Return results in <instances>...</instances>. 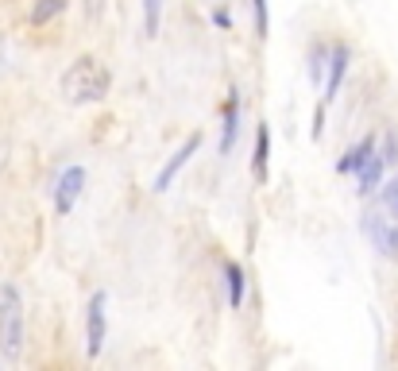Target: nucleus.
Masks as SVG:
<instances>
[{"mask_svg": "<svg viewBox=\"0 0 398 371\" xmlns=\"http://www.w3.org/2000/svg\"><path fill=\"white\" fill-rule=\"evenodd\" d=\"M159 12H163V0H143V23H147V35H159Z\"/></svg>", "mask_w": 398, "mask_h": 371, "instance_id": "nucleus-14", "label": "nucleus"}, {"mask_svg": "<svg viewBox=\"0 0 398 371\" xmlns=\"http://www.w3.org/2000/svg\"><path fill=\"white\" fill-rule=\"evenodd\" d=\"M236 128H240V117H236V97H228V105H224V139H221V151L228 155L236 143Z\"/></svg>", "mask_w": 398, "mask_h": 371, "instance_id": "nucleus-11", "label": "nucleus"}, {"mask_svg": "<svg viewBox=\"0 0 398 371\" xmlns=\"http://www.w3.org/2000/svg\"><path fill=\"white\" fill-rule=\"evenodd\" d=\"M332 74H329V89H325V101L337 97V89H340V78H344V70H348V47H332Z\"/></svg>", "mask_w": 398, "mask_h": 371, "instance_id": "nucleus-8", "label": "nucleus"}, {"mask_svg": "<svg viewBox=\"0 0 398 371\" xmlns=\"http://www.w3.org/2000/svg\"><path fill=\"white\" fill-rule=\"evenodd\" d=\"M62 89H66L70 101H97L108 93V70L97 66V59H78L74 66L66 70V78H62Z\"/></svg>", "mask_w": 398, "mask_h": 371, "instance_id": "nucleus-2", "label": "nucleus"}, {"mask_svg": "<svg viewBox=\"0 0 398 371\" xmlns=\"http://www.w3.org/2000/svg\"><path fill=\"white\" fill-rule=\"evenodd\" d=\"M89 12H101V0H89Z\"/></svg>", "mask_w": 398, "mask_h": 371, "instance_id": "nucleus-18", "label": "nucleus"}, {"mask_svg": "<svg viewBox=\"0 0 398 371\" xmlns=\"http://www.w3.org/2000/svg\"><path fill=\"white\" fill-rule=\"evenodd\" d=\"M383 205H387V209H390V217L398 221V178L387 186V190H383Z\"/></svg>", "mask_w": 398, "mask_h": 371, "instance_id": "nucleus-15", "label": "nucleus"}, {"mask_svg": "<svg viewBox=\"0 0 398 371\" xmlns=\"http://www.w3.org/2000/svg\"><path fill=\"white\" fill-rule=\"evenodd\" d=\"M197 147H201V132H194V136H190V139H186V143L175 151V155H170V163H166L163 170H159V178H155V190H166V186L175 182V174L182 170L186 163H190V159H194Z\"/></svg>", "mask_w": 398, "mask_h": 371, "instance_id": "nucleus-5", "label": "nucleus"}, {"mask_svg": "<svg viewBox=\"0 0 398 371\" xmlns=\"http://www.w3.org/2000/svg\"><path fill=\"white\" fill-rule=\"evenodd\" d=\"M364 228H368V236L375 240V248L387 255V259H398V221H395V225H387V217L368 213V217H364Z\"/></svg>", "mask_w": 398, "mask_h": 371, "instance_id": "nucleus-3", "label": "nucleus"}, {"mask_svg": "<svg viewBox=\"0 0 398 371\" xmlns=\"http://www.w3.org/2000/svg\"><path fill=\"white\" fill-rule=\"evenodd\" d=\"M59 12H66V0H35V8H31V23L43 28V23H50Z\"/></svg>", "mask_w": 398, "mask_h": 371, "instance_id": "nucleus-10", "label": "nucleus"}, {"mask_svg": "<svg viewBox=\"0 0 398 371\" xmlns=\"http://www.w3.org/2000/svg\"><path fill=\"white\" fill-rule=\"evenodd\" d=\"M383 163L387 159L379 155V151H371L368 159H364V166H359V194H371L379 186V178H383Z\"/></svg>", "mask_w": 398, "mask_h": 371, "instance_id": "nucleus-7", "label": "nucleus"}, {"mask_svg": "<svg viewBox=\"0 0 398 371\" xmlns=\"http://www.w3.org/2000/svg\"><path fill=\"white\" fill-rule=\"evenodd\" d=\"M321 70H325V54H321V50H313V59H310V78H313V81L321 78Z\"/></svg>", "mask_w": 398, "mask_h": 371, "instance_id": "nucleus-17", "label": "nucleus"}, {"mask_svg": "<svg viewBox=\"0 0 398 371\" xmlns=\"http://www.w3.org/2000/svg\"><path fill=\"white\" fill-rule=\"evenodd\" d=\"M224 274H228V302L240 305L243 302V271L236 263H224Z\"/></svg>", "mask_w": 398, "mask_h": 371, "instance_id": "nucleus-13", "label": "nucleus"}, {"mask_svg": "<svg viewBox=\"0 0 398 371\" xmlns=\"http://www.w3.org/2000/svg\"><path fill=\"white\" fill-rule=\"evenodd\" d=\"M0 352L8 363L23 356V302L16 286H0Z\"/></svg>", "mask_w": 398, "mask_h": 371, "instance_id": "nucleus-1", "label": "nucleus"}, {"mask_svg": "<svg viewBox=\"0 0 398 371\" xmlns=\"http://www.w3.org/2000/svg\"><path fill=\"white\" fill-rule=\"evenodd\" d=\"M81 186H86V170H81V166H70L66 174L59 178V190H54V209H59L62 217L74 209V201H78V194H81Z\"/></svg>", "mask_w": 398, "mask_h": 371, "instance_id": "nucleus-4", "label": "nucleus"}, {"mask_svg": "<svg viewBox=\"0 0 398 371\" xmlns=\"http://www.w3.org/2000/svg\"><path fill=\"white\" fill-rule=\"evenodd\" d=\"M89 356H97L101 348H105V294H93V302H89Z\"/></svg>", "mask_w": 398, "mask_h": 371, "instance_id": "nucleus-6", "label": "nucleus"}, {"mask_svg": "<svg viewBox=\"0 0 398 371\" xmlns=\"http://www.w3.org/2000/svg\"><path fill=\"white\" fill-rule=\"evenodd\" d=\"M255 4V28H259V35H267V4L263 0H252Z\"/></svg>", "mask_w": 398, "mask_h": 371, "instance_id": "nucleus-16", "label": "nucleus"}, {"mask_svg": "<svg viewBox=\"0 0 398 371\" xmlns=\"http://www.w3.org/2000/svg\"><path fill=\"white\" fill-rule=\"evenodd\" d=\"M371 151H375V139H364V143L352 147V151H348L344 159H340L337 166H340V170H359V166H364V159H368Z\"/></svg>", "mask_w": 398, "mask_h": 371, "instance_id": "nucleus-12", "label": "nucleus"}, {"mask_svg": "<svg viewBox=\"0 0 398 371\" xmlns=\"http://www.w3.org/2000/svg\"><path fill=\"white\" fill-rule=\"evenodd\" d=\"M267 155H271V132H267V124H259V132H255V178H267Z\"/></svg>", "mask_w": 398, "mask_h": 371, "instance_id": "nucleus-9", "label": "nucleus"}]
</instances>
